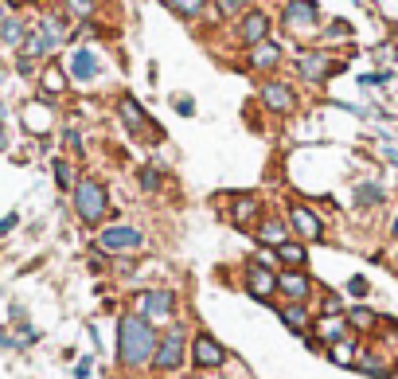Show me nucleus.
Listing matches in <instances>:
<instances>
[{"label":"nucleus","instance_id":"obj_1","mask_svg":"<svg viewBox=\"0 0 398 379\" xmlns=\"http://www.w3.org/2000/svg\"><path fill=\"white\" fill-rule=\"evenodd\" d=\"M157 329L137 313H121L118 317V364L121 368H145L157 356Z\"/></svg>","mask_w":398,"mask_h":379},{"label":"nucleus","instance_id":"obj_2","mask_svg":"<svg viewBox=\"0 0 398 379\" xmlns=\"http://www.w3.org/2000/svg\"><path fill=\"white\" fill-rule=\"evenodd\" d=\"M74 215L86 227H94V223H102L110 215V196H106L102 180H79V188H74Z\"/></svg>","mask_w":398,"mask_h":379},{"label":"nucleus","instance_id":"obj_3","mask_svg":"<svg viewBox=\"0 0 398 379\" xmlns=\"http://www.w3.org/2000/svg\"><path fill=\"white\" fill-rule=\"evenodd\" d=\"M188 332H184V325H172L164 337H160L157 344V356H152V368L157 371H180V364L188 359Z\"/></svg>","mask_w":398,"mask_h":379},{"label":"nucleus","instance_id":"obj_4","mask_svg":"<svg viewBox=\"0 0 398 379\" xmlns=\"http://www.w3.org/2000/svg\"><path fill=\"white\" fill-rule=\"evenodd\" d=\"M285 223H289V235L297 242H320L324 239V219H320L309 203H293V208L285 211Z\"/></svg>","mask_w":398,"mask_h":379},{"label":"nucleus","instance_id":"obj_5","mask_svg":"<svg viewBox=\"0 0 398 379\" xmlns=\"http://www.w3.org/2000/svg\"><path fill=\"white\" fill-rule=\"evenodd\" d=\"M145 247V235H141L137 227H125V223H113V227H106L98 235V250L102 254H137V250Z\"/></svg>","mask_w":398,"mask_h":379},{"label":"nucleus","instance_id":"obj_6","mask_svg":"<svg viewBox=\"0 0 398 379\" xmlns=\"http://www.w3.org/2000/svg\"><path fill=\"white\" fill-rule=\"evenodd\" d=\"M133 313H137V317H145L149 325H157V320H172V313H176V293H172V290H149V293H141V297L133 301Z\"/></svg>","mask_w":398,"mask_h":379},{"label":"nucleus","instance_id":"obj_7","mask_svg":"<svg viewBox=\"0 0 398 379\" xmlns=\"http://www.w3.org/2000/svg\"><path fill=\"white\" fill-rule=\"evenodd\" d=\"M242 286H246V293L254 301H273V293H278V274L269 266H262V262H246V266H242Z\"/></svg>","mask_w":398,"mask_h":379},{"label":"nucleus","instance_id":"obj_8","mask_svg":"<svg viewBox=\"0 0 398 379\" xmlns=\"http://www.w3.org/2000/svg\"><path fill=\"white\" fill-rule=\"evenodd\" d=\"M191 364L199 371H219L227 364V348L211 332H199V337H191Z\"/></svg>","mask_w":398,"mask_h":379},{"label":"nucleus","instance_id":"obj_9","mask_svg":"<svg viewBox=\"0 0 398 379\" xmlns=\"http://www.w3.org/2000/svg\"><path fill=\"white\" fill-rule=\"evenodd\" d=\"M332 70H340V63L332 59L328 51H301L297 59V75L305 82H324L332 75Z\"/></svg>","mask_w":398,"mask_h":379},{"label":"nucleus","instance_id":"obj_10","mask_svg":"<svg viewBox=\"0 0 398 379\" xmlns=\"http://www.w3.org/2000/svg\"><path fill=\"white\" fill-rule=\"evenodd\" d=\"M320 20L317 12V0H289L285 4V28L293 31V36H305V31H312Z\"/></svg>","mask_w":398,"mask_h":379},{"label":"nucleus","instance_id":"obj_11","mask_svg":"<svg viewBox=\"0 0 398 379\" xmlns=\"http://www.w3.org/2000/svg\"><path fill=\"white\" fill-rule=\"evenodd\" d=\"M278 293L281 297H289V301H309V293H312V278L305 274V270H281L278 274Z\"/></svg>","mask_w":398,"mask_h":379},{"label":"nucleus","instance_id":"obj_12","mask_svg":"<svg viewBox=\"0 0 398 379\" xmlns=\"http://www.w3.org/2000/svg\"><path fill=\"white\" fill-rule=\"evenodd\" d=\"M239 40L246 43V47H258V43L269 40V16H266V12H246V16H242Z\"/></svg>","mask_w":398,"mask_h":379},{"label":"nucleus","instance_id":"obj_13","mask_svg":"<svg viewBox=\"0 0 398 379\" xmlns=\"http://www.w3.org/2000/svg\"><path fill=\"white\" fill-rule=\"evenodd\" d=\"M254 239H258L262 247H281V242L289 239V223L281 219V215H262V223L254 227Z\"/></svg>","mask_w":398,"mask_h":379},{"label":"nucleus","instance_id":"obj_14","mask_svg":"<svg viewBox=\"0 0 398 379\" xmlns=\"http://www.w3.org/2000/svg\"><path fill=\"white\" fill-rule=\"evenodd\" d=\"M67 75H70L74 82H90V79H98V55H94V51H86V47L70 51Z\"/></svg>","mask_w":398,"mask_h":379},{"label":"nucleus","instance_id":"obj_15","mask_svg":"<svg viewBox=\"0 0 398 379\" xmlns=\"http://www.w3.org/2000/svg\"><path fill=\"white\" fill-rule=\"evenodd\" d=\"M262 102H266L273 114H289L297 106V94H293V86H285V82H266V86H262Z\"/></svg>","mask_w":398,"mask_h":379},{"label":"nucleus","instance_id":"obj_16","mask_svg":"<svg viewBox=\"0 0 398 379\" xmlns=\"http://www.w3.org/2000/svg\"><path fill=\"white\" fill-rule=\"evenodd\" d=\"M118 114H121V121H125V130L137 133V137H145V130H149V114L137 106V98L121 94V98H118Z\"/></svg>","mask_w":398,"mask_h":379},{"label":"nucleus","instance_id":"obj_17","mask_svg":"<svg viewBox=\"0 0 398 379\" xmlns=\"http://www.w3.org/2000/svg\"><path fill=\"white\" fill-rule=\"evenodd\" d=\"M312 329H317V340H328V344L348 340V320L340 317V313H320V317L312 320Z\"/></svg>","mask_w":398,"mask_h":379},{"label":"nucleus","instance_id":"obj_18","mask_svg":"<svg viewBox=\"0 0 398 379\" xmlns=\"http://www.w3.org/2000/svg\"><path fill=\"white\" fill-rule=\"evenodd\" d=\"M356 368L363 371V376H371V379H390V376H395V364L379 356V348L359 352V356H356Z\"/></svg>","mask_w":398,"mask_h":379},{"label":"nucleus","instance_id":"obj_19","mask_svg":"<svg viewBox=\"0 0 398 379\" xmlns=\"http://www.w3.org/2000/svg\"><path fill=\"white\" fill-rule=\"evenodd\" d=\"M278 313H281V320H285L289 329H293V332H301V337H305V332L312 329V313L305 309L301 301H285V305H281Z\"/></svg>","mask_w":398,"mask_h":379},{"label":"nucleus","instance_id":"obj_20","mask_svg":"<svg viewBox=\"0 0 398 379\" xmlns=\"http://www.w3.org/2000/svg\"><path fill=\"white\" fill-rule=\"evenodd\" d=\"M273 258H278L285 270H305V242L285 239L281 247H273Z\"/></svg>","mask_w":398,"mask_h":379},{"label":"nucleus","instance_id":"obj_21","mask_svg":"<svg viewBox=\"0 0 398 379\" xmlns=\"http://www.w3.org/2000/svg\"><path fill=\"white\" fill-rule=\"evenodd\" d=\"M258 215H262V200H258V196H239L234 208H230V219L239 223V227H250Z\"/></svg>","mask_w":398,"mask_h":379},{"label":"nucleus","instance_id":"obj_22","mask_svg":"<svg viewBox=\"0 0 398 379\" xmlns=\"http://www.w3.org/2000/svg\"><path fill=\"white\" fill-rule=\"evenodd\" d=\"M356 356H359V340H336V344H328V359L332 364H340V368H356Z\"/></svg>","mask_w":398,"mask_h":379},{"label":"nucleus","instance_id":"obj_23","mask_svg":"<svg viewBox=\"0 0 398 379\" xmlns=\"http://www.w3.org/2000/svg\"><path fill=\"white\" fill-rule=\"evenodd\" d=\"M278 63H281V47L273 40L258 43L254 55H250V67H254V70H269V67H278Z\"/></svg>","mask_w":398,"mask_h":379},{"label":"nucleus","instance_id":"obj_24","mask_svg":"<svg viewBox=\"0 0 398 379\" xmlns=\"http://www.w3.org/2000/svg\"><path fill=\"white\" fill-rule=\"evenodd\" d=\"M28 31H31V28H24V20L8 16V20L0 24V43H8V47H20V43L28 40Z\"/></svg>","mask_w":398,"mask_h":379},{"label":"nucleus","instance_id":"obj_25","mask_svg":"<svg viewBox=\"0 0 398 379\" xmlns=\"http://www.w3.org/2000/svg\"><path fill=\"white\" fill-rule=\"evenodd\" d=\"M24 118H28V130L31 133H47V121H51V110H47V102H31L28 110H24Z\"/></svg>","mask_w":398,"mask_h":379},{"label":"nucleus","instance_id":"obj_26","mask_svg":"<svg viewBox=\"0 0 398 379\" xmlns=\"http://www.w3.org/2000/svg\"><path fill=\"white\" fill-rule=\"evenodd\" d=\"M383 200H387V196H383V188H379L375 180H363V184L356 188V203H359V208H375V203H383Z\"/></svg>","mask_w":398,"mask_h":379},{"label":"nucleus","instance_id":"obj_27","mask_svg":"<svg viewBox=\"0 0 398 379\" xmlns=\"http://www.w3.org/2000/svg\"><path fill=\"white\" fill-rule=\"evenodd\" d=\"M51 172H55V184H59L63 192L79 188V176H74V164H70V160H55V164H51Z\"/></svg>","mask_w":398,"mask_h":379},{"label":"nucleus","instance_id":"obj_28","mask_svg":"<svg viewBox=\"0 0 398 379\" xmlns=\"http://www.w3.org/2000/svg\"><path fill=\"white\" fill-rule=\"evenodd\" d=\"M40 82H43V94H47V98H55V94H63V90H67V75H63L59 67H47Z\"/></svg>","mask_w":398,"mask_h":379},{"label":"nucleus","instance_id":"obj_29","mask_svg":"<svg viewBox=\"0 0 398 379\" xmlns=\"http://www.w3.org/2000/svg\"><path fill=\"white\" fill-rule=\"evenodd\" d=\"M371 325H375V313H371V309H363V305L348 309V329H356V332H367Z\"/></svg>","mask_w":398,"mask_h":379},{"label":"nucleus","instance_id":"obj_30","mask_svg":"<svg viewBox=\"0 0 398 379\" xmlns=\"http://www.w3.org/2000/svg\"><path fill=\"white\" fill-rule=\"evenodd\" d=\"M203 4H207V0H168V8L176 12V16H199Z\"/></svg>","mask_w":398,"mask_h":379},{"label":"nucleus","instance_id":"obj_31","mask_svg":"<svg viewBox=\"0 0 398 379\" xmlns=\"http://www.w3.org/2000/svg\"><path fill=\"white\" fill-rule=\"evenodd\" d=\"M141 188L157 192V188H160V172H157V169H141Z\"/></svg>","mask_w":398,"mask_h":379},{"label":"nucleus","instance_id":"obj_32","mask_svg":"<svg viewBox=\"0 0 398 379\" xmlns=\"http://www.w3.org/2000/svg\"><path fill=\"white\" fill-rule=\"evenodd\" d=\"M67 8L74 12V16H90V12H94V0H67Z\"/></svg>","mask_w":398,"mask_h":379},{"label":"nucleus","instance_id":"obj_33","mask_svg":"<svg viewBox=\"0 0 398 379\" xmlns=\"http://www.w3.org/2000/svg\"><path fill=\"white\" fill-rule=\"evenodd\" d=\"M242 4H246V0H219V12H223V16H239Z\"/></svg>","mask_w":398,"mask_h":379},{"label":"nucleus","instance_id":"obj_34","mask_svg":"<svg viewBox=\"0 0 398 379\" xmlns=\"http://www.w3.org/2000/svg\"><path fill=\"white\" fill-rule=\"evenodd\" d=\"M328 36H332V40H336V36H340V40H348V36H351V24H348V20H336V24L328 28Z\"/></svg>","mask_w":398,"mask_h":379},{"label":"nucleus","instance_id":"obj_35","mask_svg":"<svg viewBox=\"0 0 398 379\" xmlns=\"http://www.w3.org/2000/svg\"><path fill=\"white\" fill-rule=\"evenodd\" d=\"M16 227H20V215H16V211H8V215L0 219V235H8V231H16Z\"/></svg>","mask_w":398,"mask_h":379},{"label":"nucleus","instance_id":"obj_36","mask_svg":"<svg viewBox=\"0 0 398 379\" xmlns=\"http://www.w3.org/2000/svg\"><path fill=\"white\" fill-rule=\"evenodd\" d=\"M348 290H351V297H367V278H351Z\"/></svg>","mask_w":398,"mask_h":379},{"label":"nucleus","instance_id":"obj_37","mask_svg":"<svg viewBox=\"0 0 398 379\" xmlns=\"http://www.w3.org/2000/svg\"><path fill=\"white\" fill-rule=\"evenodd\" d=\"M172 106H176V114H184V118L196 114V102H191V98H172Z\"/></svg>","mask_w":398,"mask_h":379},{"label":"nucleus","instance_id":"obj_38","mask_svg":"<svg viewBox=\"0 0 398 379\" xmlns=\"http://www.w3.org/2000/svg\"><path fill=\"white\" fill-rule=\"evenodd\" d=\"M63 141H67V145H70L74 153H82V137H79V130H67V133H63Z\"/></svg>","mask_w":398,"mask_h":379},{"label":"nucleus","instance_id":"obj_39","mask_svg":"<svg viewBox=\"0 0 398 379\" xmlns=\"http://www.w3.org/2000/svg\"><path fill=\"white\" fill-rule=\"evenodd\" d=\"M90 368H94L90 359H79V368H74V379H86V376H90Z\"/></svg>","mask_w":398,"mask_h":379},{"label":"nucleus","instance_id":"obj_40","mask_svg":"<svg viewBox=\"0 0 398 379\" xmlns=\"http://www.w3.org/2000/svg\"><path fill=\"white\" fill-rule=\"evenodd\" d=\"M12 344H20V340H12V337H8V332L0 329V348H12Z\"/></svg>","mask_w":398,"mask_h":379},{"label":"nucleus","instance_id":"obj_41","mask_svg":"<svg viewBox=\"0 0 398 379\" xmlns=\"http://www.w3.org/2000/svg\"><path fill=\"white\" fill-rule=\"evenodd\" d=\"M8 149V130H4V121H0V153Z\"/></svg>","mask_w":398,"mask_h":379},{"label":"nucleus","instance_id":"obj_42","mask_svg":"<svg viewBox=\"0 0 398 379\" xmlns=\"http://www.w3.org/2000/svg\"><path fill=\"white\" fill-rule=\"evenodd\" d=\"M390 239H398V215L390 219Z\"/></svg>","mask_w":398,"mask_h":379},{"label":"nucleus","instance_id":"obj_43","mask_svg":"<svg viewBox=\"0 0 398 379\" xmlns=\"http://www.w3.org/2000/svg\"><path fill=\"white\" fill-rule=\"evenodd\" d=\"M4 20H8V16H4V4H0V24H4Z\"/></svg>","mask_w":398,"mask_h":379},{"label":"nucleus","instance_id":"obj_44","mask_svg":"<svg viewBox=\"0 0 398 379\" xmlns=\"http://www.w3.org/2000/svg\"><path fill=\"white\" fill-rule=\"evenodd\" d=\"M0 82H4V67H0Z\"/></svg>","mask_w":398,"mask_h":379},{"label":"nucleus","instance_id":"obj_45","mask_svg":"<svg viewBox=\"0 0 398 379\" xmlns=\"http://www.w3.org/2000/svg\"><path fill=\"white\" fill-rule=\"evenodd\" d=\"M28 4H35V0H28Z\"/></svg>","mask_w":398,"mask_h":379}]
</instances>
